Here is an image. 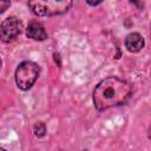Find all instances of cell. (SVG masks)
Wrapping results in <instances>:
<instances>
[{
  "label": "cell",
  "instance_id": "30bf717a",
  "mask_svg": "<svg viewBox=\"0 0 151 151\" xmlns=\"http://www.w3.org/2000/svg\"><path fill=\"white\" fill-rule=\"evenodd\" d=\"M0 68H1V59H0Z\"/></svg>",
  "mask_w": 151,
  "mask_h": 151
},
{
  "label": "cell",
  "instance_id": "6da1fadb",
  "mask_svg": "<svg viewBox=\"0 0 151 151\" xmlns=\"http://www.w3.org/2000/svg\"><path fill=\"white\" fill-rule=\"evenodd\" d=\"M132 96L131 85L116 77L101 80L93 91V104L97 110L103 111L109 107L124 105Z\"/></svg>",
  "mask_w": 151,
  "mask_h": 151
},
{
  "label": "cell",
  "instance_id": "52a82bcc",
  "mask_svg": "<svg viewBox=\"0 0 151 151\" xmlns=\"http://www.w3.org/2000/svg\"><path fill=\"white\" fill-rule=\"evenodd\" d=\"M33 131H34V134L37 137H44L45 133H46V127H45V125L42 123H37L34 125Z\"/></svg>",
  "mask_w": 151,
  "mask_h": 151
},
{
  "label": "cell",
  "instance_id": "ba28073f",
  "mask_svg": "<svg viewBox=\"0 0 151 151\" xmlns=\"http://www.w3.org/2000/svg\"><path fill=\"white\" fill-rule=\"evenodd\" d=\"M11 5V0H0V14L4 13Z\"/></svg>",
  "mask_w": 151,
  "mask_h": 151
},
{
  "label": "cell",
  "instance_id": "8992f818",
  "mask_svg": "<svg viewBox=\"0 0 151 151\" xmlns=\"http://www.w3.org/2000/svg\"><path fill=\"white\" fill-rule=\"evenodd\" d=\"M125 47L130 52H139L144 47V38L139 33H131L125 39Z\"/></svg>",
  "mask_w": 151,
  "mask_h": 151
},
{
  "label": "cell",
  "instance_id": "9c48e42d",
  "mask_svg": "<svg viewBox=\"0 0 151 151\" xmlns=\"http://www.w3.org/2000/svg\"><path fill=\"white\" fill-rule=\"evenodd\" d=\"M86 1H87V4L91 5V6H97V5H99L103 0H86Z\"/></svg>",
  "mask_w": 151,
  "mask_h": 151
},
{
  "label": "cell",
  "instance_id": "7a4b0ae2",
  "mask_svg": "<svg viewBox=\"0 0 151 151\" xmlns=\"http://www.w3.org/2000/svg\"><path fill=\"white\" fill-rule=\"evenodd\" d=\"M28 6L38 17H53L68 11L72 0H28Z\"/></svg>",
  "mask_w": 151,
  "mask_h": 151
},
{
  "label": "cell",
  "instance_id": "5b68a950",
  "mask_svg": "<svg viewBox=\"0 0 151 151\" xmlns=\"http://www.w3.org/2000/svg\"><path fill=\"white\" fill-rule=\"evenodd\" d=\"M26 35L34 40H45L47 38V33L44 28V26L37 21L29 22L26 29Z\"/></svg>",
  "mask_w": 151,
  "mask_h": 151
},
{
  "label": "cell",
  "instance_id": "277c9868",
  "mask_svg": "<svg viewBox=\"0 0 151 151\" xmlns=\"http://www.w3.org/2000/svg\"><path fill=\"white\" fill-rule=\"evenodd\" d=\"M20 21L15 17L5 19L0 26V40L9 42L20 34Z\"/></svg>",
  "mask_w": 151,
  "mask_h": 151
},
{
  "label": "cell",
  "instance_id": "3957f363",
  "mask_svg": "<svg viewBox=\"0 0 151 151\" xmlns=\"http://www.w3.org/2000/svg\"><path fill=\"white\" fill-rule=\"evenodd\" d=\"M40 68L33 61H22L15 71V81L19 88L28 90L35 83Z\"/></svg>",
  "mask_w": 151,
  "mask_h": 151
}]
</instances>
